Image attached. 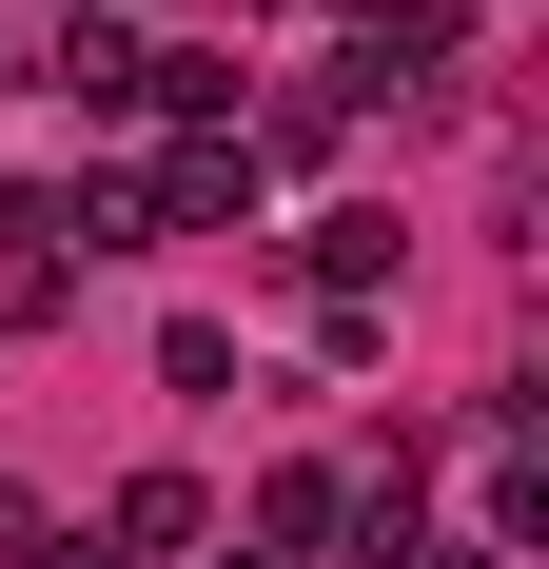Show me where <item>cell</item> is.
Returning a JSON list of instances; mask_svg holds the SVG:
<instances>
[{
	"label": "cell",
	"instance_id": "cell-6",
	"mask_svg": "<svg viewBox=\"0 0 549 569\" xmlns=\"http://www.w3.org/2000/svg\"><path fill=\"white\" fill-rule=\"evenodd\" d=\"M0 569H59V511H40V491H0Z\"/></svg>",
	"mask_w": 549,
	"mask_h": 569
},
{
	"label": "cell",
	"instance_id": "cell-3",
	"mask_svg": "<svg viewBox=\"0 0 549 569\" xmlns=\"http://www.w3.org/2000/svg\"><path fill=\"white\" fill-rule=\"evenodd\" d=\"M333 530H353V471H315V452H295V471L256 491V569H274V550H333Z\"/></svg>",
	"mask_w": 549,
	"mask_h": 569
},
{
	"label": "cell",
	"instance_id": "cell-1",
	"mask_svg": "<svg viewBox=\"0 0 549 569\" xmlns=\"http://www.w3.org/2000/svg\"><path fill=\"white\" fill-rule=\"evenodd\" d=\"M118 217H158V236H256V158H236V138H158Z\"/></svg>",
	"mask_w": 549,
	"mask_h": 569
},
{
	"label": "cell",
	"instance_id": "cell-4",
	"mask_svg": "<svg viewBox=\"0 0 549 569\" xmlns=\"http://www.w3.org/2000/svg\"><path fill=\"white\" fill-rule=\"evenodd\" d=\"M295 276H315L333 315H373V295H392V217H315V236H295Z\"/></svg>",
	"mask_w": 549,
	"mask_h": 569
},
{
	"label": "cell",
	"instance_id": "cell-7",
	"mask_svg": "<svg viewBox=\"0 0 549 569\" xmlns=\"http://www.w3.org/2000/svg\"><path fill=\"white\" fill-rule=\"evenodd\" d=\"M392 569H510V550H491V530H412Z\"/></svg>",
	"mask_w": 549,
	"mask_h": 569
},
{
	"label": "cell",
	"instance_id": "cell-8",
	"mask_svg": "<svg viewBox=\"0 0 549 569\" xmlns=\"http://www.w3.org/2000/svg\"><path fill=\"white\" fill-rule=\"evenodd\" d=\"M333 20H392V0H333Z\"/></svg>",
	"mask_w": 549,
	"mask_h": 569
},
{
	"label": "cell",
	"instance_id": "cell-5",
	"mask_svg": "<svg viewBox=\"0 0 549 569\" xmlns=\"http://www.w3.org/2000/svg\"><path fill=\"white\" fill-rule=\"evenodd\" d=\"M138 59H158V40H118V20H59V99H79V118H138Z\"/></svg>",
	"mask_w": 549,
	"mask_h": 569
},
{
	"label": "cell",
	"instance_id": "cell-2",
	"mask_svg": "<svg viewBox=\"0 0 549 569\" xmlns=\"http://www.w3.org/2000/svg\"><path fill=\"white\" fill-rule=\"evenodd\" d=\"M177 550H197V471H118L99 550H59V569H177Z\"/></svg>",
	"mask_w": 549,
	"mask_h": 569
}]
</instances>
